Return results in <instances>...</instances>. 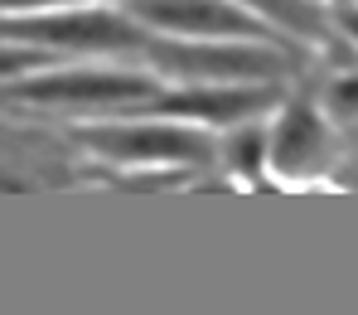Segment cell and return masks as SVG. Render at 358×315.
<instances>
[{
	"instance_id": "obj_12",
	"label": "cell",
	"mask_w": 358,
	"mask_h": 315,
	"mask_svg": "<svg viewBox=\"0 0 358 315\" xmlns=\"http://www.w3.org/2000/svg\"><path fill=\"white\" fill-rule=\"evenodd\" d=\"M329 15H334V29H339V39L358 49V0H339V5H329Z\"/></svg>"
},
{
	"instance_id": "obj_15",
	"label": "cell",
	"mask_w": 358,
	"mask_h": 315,
	"mask_svg": "<svg viewBox=\"0 0 358 315\" xmlns=\"http://www.w3.org/2000/svg\"><path fill=\"white\" fill-rule=\"evenodd\" d=\"M324 5H339V0H324Z\"/></svg>"
},
{
	"instance_id": "obj_1",
	"label": "cell",
	"mask_w": 358,
	"mask_h": 315,
	"mask_svg": "<svg viewBox=\"0 0 358 315\" xmlns=\"http://www.w3.org/2000/svg\"><path fill=\"white\" fill-rule=\"evenodd\" d=\"M160 92V78L141 63H54L24 78L0 83V107H29V112H59V117H97L126 112Z\"/></svg>"
},
{
	"instance_id": "obj_14",
	"label": "cell",
	"mask_w": 358,
	"mask_h": 315,
	"mask_svg": "<svg viewBox=\"0 0 358 315\" xmlns=\"http://www.w3.org/2000/svg\"><path fill=\"white\" fill-rule=\"evenodd\" d=\"M24 180H15V175H0V194H20Z\"/></svg>"
},
{
	"instance_id": "obj_9",
	"label": "cell",
	"mask_w": 358,
	"mask_h": 315,
	"mask_svg": "<svg viewBox=\"0 0 358 315\" xmlns=\"http://www.w3.org/2000/svg\"><path fill=\"white\" fill-rule=\"evenodd\" d=\"M213 165L242 189H262L266 185V180H271V175H266V117L228 126L223 141H218Z\"/></svg>"
},
{
	"instance_id": "obj_11",
	"label": "cell",
	"mask_w": 358,
	"mask_h": 315,
	"mask_svg": "<svg viewBox=\"0 0 358 315\" xmlns=\"http://www.w3.org/2000/svg\"><path fill=\"white\" fill-rule=\"evenodd\" d=\"M54 63H63V54L34 49V44H5L0 39V83L24 78V73H39V68H54Z\"/></svg>"
},
{
	"instance_id": "obj_10",
	"label": "cell",
	"mask_w": 358,
	"mask_h": 315,
	"mask_svg": "<svg viewBox=\"0 0 358 315\" xmlns=\"http://www.w3.org/2000/svg\"><path fill=\"white\" fill-rule=\"evenodd\" d=\"M315 107L329 126H358V63H344L334 68L320 92H315Z\"/></svg>"
},
{
	"instance_id": "obj_3",
	"label": "cell",
	"mask_w": 358,
	"mask_h": 315,
	"mask_svg": "<svg viewBox=\"0 0 358 315\" xmlns=\"http://www.w3.org/2000/svg\"><path fill=\"white\" fill-rule=\"evenodd\" d=\"M5 44H34L73 59H136L145 29L121 5H68V10H24L0 15Z\"/></svg>"
},
{
	"instance_id": "obj_6",
	"label": "cell",
	"mask_w": 358,
	"mask_h": 315,
	"mask_svg": "<svg viewBox=\"0 0 358 315\" xmlns=\"http://www.w3.org/2000/svg\"><path fill=\"white\" fill-rule=\"evenodd\" d=\"M121 10L145 29V34H175V39H257V44H276L305 68L296 49L262 24L252 10H242L238 0H117Z\"/></svg>"
},
{
	"instance_id": "obj_7",
	"label": "cell",
	"mask_w": 358,
	"mask_h": 315,
	"mask_svg": "<svg viewBox=\"0 0 358 315\" xmlns=\"http://www.w3.org/2000/svg\"><path fill=\"white\" fill-rule=\"evenodd\" d=\"M334 165V126L320 117L315 97H281L276 117L266 126V175L281 185L324 180Z\"/></svg>"
},
{
	"instance_id": "obj_4",
	"label": "cell",
	"mask_w": 358,
	"mask_h": 315,
	"mask_svg": "<svg viewBox=\"0 0 358 315\" xmlns=\"http://www.w3.org/2000/svg\"><path fill=\"white\" fill-rule=\"evenodd\" d=\"M73 141L92 150L97 160L117 170H145V165H179V170H208L218 155V136L194 122L170 117H112V122L73 126Z\"/></svg>"
},
{
	"instance_id": "obj_2",
	"label": "cell",
	"mask_w": 358,
	"mask_h": 315,
	"mask_svg": "<svg viewBox=\"0 0 358 315\" xmlns=\"http://www.w3.org/2000/svg\"><path fill=\"white\" fill-rule=\"evenodd\" d=\"M141 68H150L170 88L194 83H286L296 78L300 63L257 39H175V34H145L136 49Z\"/></svg>"
},
{
	"instance_id": "obj_13",
	"label": "cell",
	"mask_w": 358,
	"mask_h": 315,
	"mask_svg": "<svg viewBox=\"0 0 358 315\" xmlns=\"http://www.w3.org/2000/svg\"><path fill=\"white\" fill-rule=\"evenodd\" d=\"M68 5H107V0H0V15H24V10H68Z\"/></svg>"
},
{
	"instance_id": "obj_8",
	"label": "cell",
	"mask_w": 358,
	"mask_h": 315,
	"mask_svg": "<svg viewBox=\"0 0 358 315\" xmlns=\"http://www.w3.org/2000/svg\"><path fill=\"white\" fill-rule=\"evenodd\" d=\"M238 5H242V10H252L262 24H271L300 59H315L320 49L344 44L324 0H238Z\"/></svg>"
},
{
	"instance_id": "obj_5",
	"label": "cell",
	"mask_w": 358,
	"mask_h": 315,
	"mask_svg": "<svg viewBox=\"0 0 358 315\" xmlns=\"http://www.w3.org/2000/svg\"><path fill=\"white\" fill-rule=\"evenodd\" d=\"M281 97H286V83H194V88L160 83V92L126 107L121 117H170V122H194L203 131H228L238 122L271 117Z\"/></svg>"
}]
</instances>
